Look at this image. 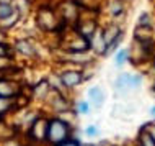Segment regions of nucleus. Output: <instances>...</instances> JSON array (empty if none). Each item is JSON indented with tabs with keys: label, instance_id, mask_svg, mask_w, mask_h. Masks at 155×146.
Wrapping results in <instances>:
<instances>
[{
	"label": "nucleus",
	"instance_id": "nucleus-3",
	"mask_svg": "<svg viewBox=\"0 0 155 146\" xmlns=\"http://www.w3.org/2000/svg\"><path fill=\"white\" fill-rule=\"evenodd\" d=\"M61 81L64 82L65 85H69V87H72V85H77L78 82L82 81V76L78 72H64L61 76Z\"/></svg>",
	"mask_w": 155,
	"mask_h": 146
},
{
	"label": "nucleus",
	"instance_id": "nucleus-8",
	"mask_svg": "<svg viewBox=\"0 0 155 146\" xmlns=\"http://www.w3.org/2000/svg\"><path fill=\"white\" fill-rule=\"evenodd\" d=\"M8 99L7 97H0V113H3V112L8 110Z\"/></svg>",
	"mask_w": 155,
	"mask_h": 146
},
{
	"label": "nucleus",
	"instance_id": "nucleus-10",
	"mask_svg": "<svg viewBox=\"0 0 155 146\" xmlns=\"http://www.w3.org/2000/svg\"><path fill=\"white\" fill-rule=\"evenodd\" d=\"M149 16H147V13H142V16H140V20H139V23L140 25H149Z\"/></svg>",
	"mask_w": 155,
	"mask_h": 146
},
{
	"label": "nucleus",
	"instance_id": "nucleus-9",
	"mask_svg": "<svg viewBox=\"0 0 155 146\" xmlns=\"http://www.w3.org/2000/svg\"><path fill=\"white\" fill-rule=\"evenodd\" d=\"M78 108H80V113H88V103L87 102H82L78 105Z\"/></svg>",
	"mask_w": 155,
	"mask_h": 146
},
{
	"label": "nucleus",
	"instance_id": "nucleus-13",
	"mask_svg": "<svg viewBox=\"0 0 155 146\" xmlns=\"http://www.w3.org/2000/svg\"><path fill=\"white\" fill-rule=\"evenodd\" d=\"M150 113H152V115L155 116V107H152V108H150Z\"/></svg>",
	"mask_w": 155,
	"mask_h": 146
},
{
	"label": "nucleus",
	"instance_id": "nucleus-2",
	"mask_svg": "<svg viewBox=\"0 0 155 146\" xmlns=\"http://www.w3.org/2000/svg\"><path fill=\"white\" fill-rule=\"evenodd\" d=\"M140 81H142L140 76L123 74V76H119V79L116 81V87H118V89H123V87H131V89H136V87L140 84Z\"/></svg>",
	"mask_w": 155,
	"mask_h": 146
},
{
	"label": "nucleus",
	"instance_id": "nucleus-11",
	"mask_svg": "<svg viewBox=\"0 0 155 146\" xmlns=\"http://www.w3.org/2000/svg\"><path fill=\"white\" fill-rule=\"evenodd\" d=\"M96 131H98V130H96L95 127H90V128H87V135H95Z\"/></svg>",
	"mask_w": 155,
	"mask_h": 146
},
{
	"label": "nucleus",
	"instance_id": "nucleus-5",
	"mask_svg": "<svg viewBox=\"0 0 155 146\" xmlns=\"http://www.w3.org/2000/svg\"><path fill=\"white\" fill-rule=\"evenodd\" d=\"M12 13H13V7L8 2H0V20L8 18Z\"/></svg>",
	"mask_w": 155,
	"mask_h": 146
},
{
	"label": "nucleus",
	"instance_id": "nucleus-4",
	"mask_svg": "<svg viewBox=\"0 0 155 146\" xmlns=\"http://www.w3.org/2000/svg\"><path fill=\"white\" fill-rule=\"evenodd\" d=\"M88 97L93 100L96 105H100V103L103 102V92L100 90V87H91L88 90Z\"/></svg>",
	"mask_w": 155,
	"mask_h": 146
},
{
	"label": "nucleus",
	"instance_id": "nucleus-1",
	"mask_svg": "<svg viewBox=\"0 0 155 146\" xmlns=\"http://www.w3.org/2000/svg\"><path fill=\"white\" fill-rule=\"evenodd\" d=\"M67 133H69V127H67L65 122H61V120H52L46 127V136L52 143H64L67 138Z\"/></svg>",
	"mask_w": 155,
	"mask_h": 146
},
{
	"label": "nucleus",
	"instance_id": "nucleus-7",
	"mask_svg": "<svg viewBox=\"0 0 155 146\" xmlns=\"http://www.w3.org/2000/svg\"><path fill=\"white\" fill-rule=\"evenodd\" d=\"M126 57H127V51H126V49L119 51V53H118V56H116V64L121 66V64H123V62L126 61Z\"/></svg>",
	"mask_w": 155,
	"mask_h": 146
},
{
	"label": "nucleus",
	"instance_id": "nucleus-12",
	"mask_svg": "<svg viewBox=\"0 0 155 146\" xmlns=\"http://www.w3.org/2000/svg\"><path fill=\"white\" fill-rule=\"evenodd\" d=\"M61 146H77V143H72V141H64Z\"/></svg>",
	"mask_w": 155,
	"mask_h": 146
},
{
	"label": "nucleus",
	"instance_id": "nucleus-6",
	"mask_svg": "<svg viewBox=\"0 0 155 146\" xmlns=\"http://www.w3.org/2000/svg\"><path fill=\"white\" fill-rule=\"evenodd\" d=\"M30 44L26 43V41H20L18 43V51H21V53H25V54H33V48H28Z\"/></svg>",
	"mask_w": 155,
	"mask_h": 146
}]
</instances>
